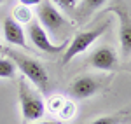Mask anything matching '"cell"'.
<instances>
[{"instance_id": "obj_1", "label": "cell", "mask_w": 131, "mask_h": 124, "mask_svg": "<svg viewBox=\"0 0 131 124\" xmlns=\"http://www.w3.org/2000/svg\"><path fill=\"white\" fill-rule=\"evenodd\" d=\"M7 58L12 60V63L16 65V68H19L21 73L25 75V79H28L33 86H37L40 91L47 89V82H49V75L46 72V68L42 66L40 61L33 60L26 54H21L18 51H5Z\"/></svg>"}, {"instance_id": "obj_2", "label": "cell", "mask_w": 131, "mask_h": 124, "mask_svg": "<svg viewBox=\"0 0 131 124\" xmlns=\"http://www.w3.org/2000/svg\"><path fill=\"white\" fill-rule=\"evenodd\" d=\"M108 26H110V19L103 21L100 26H96V28H89V30H82L79 31L70 42H68V46H67V49L63 51V58H61V63L63 65H67V63H70L75 56H79L81 52L88 51V47H91L94 42L100 39L101 35L105 33V31L108 30Z\"/></svg>"}, {"instance_id": "obj_3", "label": "cell", "mask_w": 131, "mask_h": 124, "mask_svg": "<svg viewBox=\"0 0 131 124\" xmlns=\"http://www.w3.org/2000/svg\"><path fill=\"white\" fill-rule=\"evenodd\" d=\"M18 98H19V107L23 119L26 122H33L44 117L46 114V103L42 102L39 93H35L31 89L26 79H19L18 81Z\"/></svg>"}, {"instance_id": "obj_4", "label": "cell", "mask_w": 131, "mask_h": 124, "mask_svg": "<svg viewBox=\"0 0 131 124\" xmlns=\"http://www.w3.org/2000/svg\"><path fill=\"white\" fill-rule=\"evenodd\" d=\"M37 18H39V23L42 28L54 37H58L60 33L63 35L70 28V23L67 21V18L58 10V7L51 0H42L37 5Z\"/></svg>"}, {"instance_id": "obj_5", "label": "cell", "mask_w": 131, "mask_h": 124, "mask_svg": "<svg viewBox=\"0 0 131 124\" xmlns=\"http://www.w3.org/2000/svg\"><path fill=\"white\" fill-rule=\"evenodd\" d=\"M28 39L31 40V44L39 49V51L46 52V54H63V51L67 49V46H68V40L61 42L60 46H56V44H52V40L49 39V35L46 33V30L40 26V23L35 19H31L28 25Z\"/></svg>"}, {"instance_id": "obj_6", "label": "cell", "mask_w": 131, "mask_h": 124, "mask_svg": "<svg viewBox=\"0 0 131 124\" xmlns=\"http://www.w3.org/2000/svg\"><path fill=\"white\" fill-rule=\"evenodd\" d=\"M101 89V81L96 77H91V75H81L77 77L70 86V93L73 98H79V100H86L91 98Z\"/></svg>"}, {"instance_id": "obj_7", "label": "cell", "mask_w": 131, "mask_h": 124, "mask_svg": "<svg viewBox=\"0 0 131 124\" xmlns=\"http://www.w3.org/2000/svg\"><path fill=\"white\" fill-rule=\"evenodd\" d=\"M114 12L119 18V42H121L122 56H131V16L126 12L124 7L117 5L114 7Z\"/></svg>"}, {"instance_id": "obj_8", "label": "cell", "mask_w": 131, "mask_h": 124, "mask_svg": "<svg viewBox=\"0 0 131 124\" xmlns=\"http://www.w3.org/2000/svg\"><path fill=\"white\" fill-rule=\"evenodd\" d=\"M88 63L93 68H98V70H114L117 66V56H115L114 49L101 46V47H96L89 54Z\"/></svg>"}, {"instance_id": "obj_9", "label": "cell", "mask_w": 131, "mask_h": 124, "mask_svg": "<svg viewBox=\"0 0 131 124\" xmlns=\"http://www.w3.org/2000/svg\"><path fill=\"white\" fill-rule=\"evenodd\" d=\"M2 26H4V37H5V40L9 42V44L19 46L23 49L28 47V44H26V35H25L23 26L12 19V16H7V18L4 19V25H2Z\"/></svg>"}, {"instance_id": "obj_10", "label": "cell", "mask_w": 131, "mask_h": 124, "mask_svg": "<svg viewBox=\"0 0 131 124\" xmlns=\"http://www.w3.org/2000/svg\"><path fill=\"white\" fill-rule=\"evenodd\" d=\"M107 0H81L79 5L75 7V12H77V18L81 21H84L88 16H91L94 10H98L105 4Z\"/></svg>"}, {"instance_id": "obj_11", "label": "cell", "mask_w": 131, "mask_h": 124, "mask_svg": "<svg viewBox=\"0 0 131 124\" xmlns=\"http://www.w3.org/2000/svg\"><path fill=\"white\" fill-rule=\"evenodd\" d=\"M16 65L12 63L10 58L0 56V79H14L16 75Z\"/></svg>"}, {"instance_id": "obj_12", "label": "cell", "mask_w": 131, "mask_h": 124, "mask_svg": "<svg viewBox=\"0 0 131 124\" xmlns=\"http://www.w3.org/2000/svg\"><path fill=\"white\" fill-rule=\"evenodd\" d=\"M12 19L16 21V23H19V25H28L31 21V10L26 7V5H19V7H16L14 9V16H12Z\"/></svg>"}, {"instance_id": "obj_13", "label": "cell", "mask_w": 131, "mask_h": 124, "mask_svg": "<svg viewBox=\"0 0 131 124\" xmlns=\"http://www.w3.org/2000/svg\"><path fill=\"white\" fill-rule=\"evenodd\" d=\"M58 112H60V117H61V119H70L72 115L75 114V105L72 103V102H65V103H63V107H61Z\"/></svg>"}, {"instance_id": "obj_14", "label": "cell", "mask_w": 131, "mask_h": 124, "mask_svg": "<svg viewBox=\"0 0 131 124\" xmlns=\"http://www.w3.org/2000/svg\"><path fill=\"white\" fill-rule=\"evenodd\" d=\"M91 124H121V117L119 115H103L94 119Z\"/></svg>"}, {"instance_id": "obj_15", "label": "cell", "mask_w": 131, "mask_h": 124, "mask_svg": "<svg viewBox=\"0 0 131 124\" xmlns=\"http://www.w3.org/2000/svg\"><path fill=\"white\" fill-rule=\"evenodd\" d=\"M63 103H65V100H63V98H60V96H54L49 103H47V107H49L52 112H58L61 107H63Z\"/></svg>"}, {"instance_id": "obj_16", "label": "cell", "mask_w": 131, "mask_h": 124, "mask_svg": "<svg viewBox=\"0 0 131 124\" xmlns=\"http://www.w3.org/2000/svg\"><path fill=\"white\" fill-rule=\"evenodd\" d=\"M61 9H67V10H72L77 7V0H54Z\"/></svg>"}, {"instance_id": "obj_17", "label": "cell", "mask_w": 131, "mask_h": 124, "mask_svg": "<svg viewBox=\"0 0 131 124\" xmlns=\"http://www.w3.org/2000/svg\"><path fill=\"white\" fill-rule=\"evenodd\" d=\"M21 5H26V7H31V5H39L42 0H19Z\"/></svg>"}, {"instance_id": "obj_18", "label": "cell", "mask_w": 131, "mask_h": 124, "mask_svg": "<svg viewBox=\"0 0 131 124\" xmlns=\"http://www.w3.org/2000/svg\"><path fill=\"white\" fill-rule=\"evenodd\" d=\"M37 124H60L58 121H40V122H37Z\"/></svg>"}, {"instance_id": "obj_19", "label": "cell", "mask_w": 131, "mask_h": 124, "mask_svg": "<svg viewBox=\"0 0 131 124\" xmlns=\"http://www.w3.org/2000/svg\"><path fill=\"white\" fill-rule=\"evenodd\" d=\"M2 51H5V49H4V46H2V42H0V52Z\"/></svg>"}, {"instance_id": "obj_20", "label": "cell", "mask_w": 131, "mask_h": 124, "mask_svg": "<svg viewBox=\"0 0 131 124\" xmlns=\"http://www.w3.org/2000/svg\"><path fill=\"white\" fill-rule=\"evenodd\" d=\"M4 2H5V0H0V4H4Z\"/></svg>"}]
</instances>
